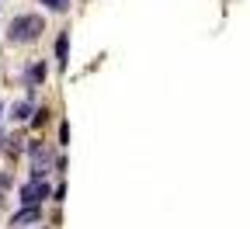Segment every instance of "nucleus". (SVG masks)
<instances>
[{"instance_id": "nucleus-1", "label": "nucleus", "mask_w": 250, "mask_h": 229, "mask_svg": "<svg viewBox=\"0 0 250 229\" xmlns=\"http://www.w3.org/2000/svg\"><path fill=\"white\" fill-rule=\"evenodd\" d=\"M45 35V18L35 14V11H24V14H14L7 21V45H35L39 39Z\"/></svg>"}, {"instance_id": "nucleus-2", "label": "nucleus", "mask_w": 250, "mask_h": 229, "mask_svg": "<svg viewBox=\"0 0 250 229\" xmlns=\"http://www.w3.org/2000/svg\"><path fill=\"white\" fill-rule=\"evenodd\" d=\"M24 156H28V181H45L49 170H52V163H56V149L45 143V139H28L24 146Z\"/></svg>"}, {"instance_id": "nucleus-3", "label": "nucleus", "mask_w": 250, "mask_h": 229, "mask_svg": "<svg viewBox=\"0 0 250 229\" xmlns=\"http://www.w3.org/2000/svg\"><path fill=\"white\" fill-rule=\"evenodd\" d=\"M42 202H52V184L49 177L45 181H24L18 187V205H42Z\"/></svg>"}, {"instance_id": "nucleus-4", "label": "nucleus", "mask_w": 250, "mask_h": 229, "mask_svg": "<svg viewBox=\"0 0 250 229\" xmlns=\"http://www.w3.org/2000/svg\"><path fill=\"white\" fill-rule=\"evenodd\" d=\"M45 77H49V59H35V62H28L21 80L28 87V101H31V94H35L39 87H45Z\"/></svg>"}, {"instance_id": "nucleus-5", "label": "nucleus", "mask_w": 250, "mask_h": 229, "mask_svg": "<svg viewBox=\"0 0 250 229\" xmlns=\"http://www.w3.org/2000/svg\"><path fill=\"white\" fill-rule=\"evenodd\" d=\"M52 62H56L59 73L70 70V28H59V35L52 42Z\"/></svg>"}, {"instance_id": "nucleus-6", "label": "nucleus", "mask_w": 250, "mask_h": 229, "mask_svg": "<svg viewBox=\"0 0 250 229\" xmlns=\"http://www.w3.org/2000/svg\"><path fill=\"white\" fill-rule=\"evenodd\" d=\"M35 222H42V205H21L14 215H11V229H28V226H35Z\"/></svg>"}, {"instance_id": "nucleus-7", "label": "nucleus", "mask_w": 250, "mask_h": 229, "mask_svg": "<svg viewBox=\"0 0 250 229\" xmlns=\"http://www.w3.org/2000/svg\"><path fill=\"white\" fill-rule=\"evenodd\" d=\"M31 115H35V104H31L28 97H24V101H14V104L7 108V122H14V125H28Z\"/></svg>"}, {"instance_id": "nucleus-8", "label": "nucleus", "mask_w": 250, "mask_h": 229, "mask_svg": "<svg viewBox=\"0 0 250 229\" xmlns=\"http://www.w3.org/2000/svg\"><path fill=\"white\" fill-rule=\"evenodd\" d=\"M49 122H52V108H49V104H42V108H35V115H31V122H28V125L39 132V128H45Z\"/></svg>"}, {"instance_id": "nucleus-9", "label": "nucleus", "mask_w": 250, "mask_h": 229, "mask_svg": "<svg viewBox=\"0 0 250 229\" xmlns=\"http://www.w3.org/2000/svg\"><path fill=\"white\" fill-rule=\"evenodd\" d=\"M39 4L49 11V14H70V7H73V0H39Z\"/></svg>"}, {"instance_id": "nucleus-10", "label": "nucleus", "mask_w": 250, "mask_h": 229, "mask_svg": "<svg viewBox=\"0 0 250 229\" xmlns=\"http://www.w3.org/2000/svg\"><path fill=\"white\" fill-rule=\"evenodd\" d=\"M56 139H59V149L70 146V122H66V118H59V132H56Z\"/></svg>"}, {"instance_id": "nucleus-11", "label": "nucleus", "mask_w": 250, "mask_h": 229, "mask_svg": "<svg viewBox=\"0 0 250 229\" xmlns=\"http://www.w3.org/2000/svg\"><path fill=\"white\" fill-rule=\"evenodd\" d=\"M52 202H56V205H62V202H66V181L52 184Z\"/></svg>"}, {"instance_id": "nucleus-12", "label": "nucleus", "mask_w": 250, "mask_h": 229, "mask_svg": "<svg viewBox=\"0 0 250 229\" xmlns=\"http://www.w3.org/2000/svg\"><path fill=\"white\" fill-rule=\"evenodd\" d=\"M66 167H70V160L62 156V153H56V163H52V170H56V174L62 177V174H66Z\"/></svg>"}, {"instance_id": "nucleus-13", "label": "nucleus", "mask_w": 250, "mask_h": 229, "mask_svg": "<svg viewBox=\"0 0 250 229\" xmlns=\"http://www.w3.org/2000/svg\"><path fill=\"white\" fill-rule=\"evenodd\" d=\"M11 184H14V177H11V174H7V170H4V174H0V191H7V187H11Z\"/></svg>"}, {"instance_id": "nucleus-14", "label": "nucleus", "mask_w": 250, "mask_h": 229, "mask_svg": "<svg viewBox=\"0 0 250 229\" xmlns=\"http://www.w3.org/2000/svg\"><path fill=\"white\" fill-rule=\"evenodd\" d=\"M4 149H7V132L0 128V156H4Z\"/></svg>"}, {"instance_id": "nucleus-15", "label": "nucleus", "mask_w": 250, "mask_h": 229, "mask_svg": "<svg viewBox=\"0 0 250 229\" xmlns=\"http://www.w3.org/2000/svg\"><path fill=\"white\" fill-rule=\"evenodd\" d=\"M0 208H4V191H0Z\"/></svg>"}, {"instance_id": "nucleus-16", "label": "nucleus", "mask_w": 250, "mask_h": 229, "mask_svg": "<svg viewBox=\"0 0 250 229\" xmlns=\"http://www.w3.org/2000/svg\"><path fill=\"white\" fill-rule=\"evenodd\" d=\"M0 118H4V101H0Z\"/></svg>"}, {"instance_id": "nucleus-17", "label": "nucleus", "mask_w": 250, "mask_h": 229, "mask_svg": "<svg viewBox=\"0 0 250 229\" xmlns=\"http://www.w3.org/2000/svg\"><path fill=\"white\" fill-rule=\"evenodd\" d=\"M42 229H49V226H42Z\"/></svg>"}]
</instances>
